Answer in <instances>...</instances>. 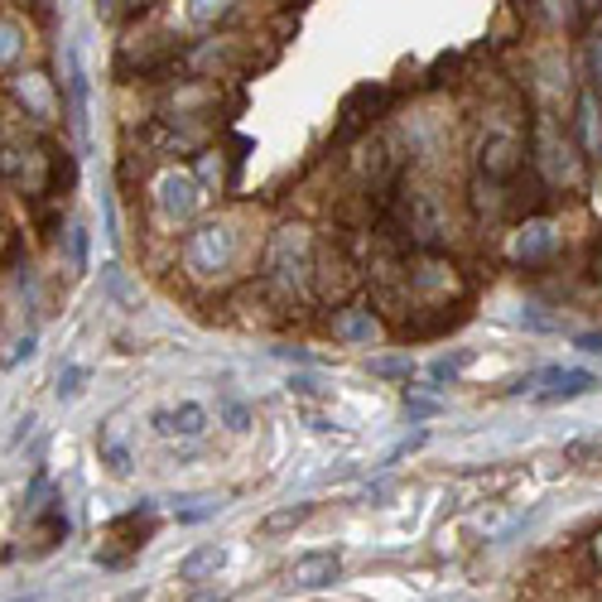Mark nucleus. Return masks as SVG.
<instances>
[{
  "instance_id": "obj_1",
  "label": "nucleus",
  "mask_w": 602,
  "mask_h": 602,
  "mask_svg": "<svg viewBox=\"0 0 602 602\" xmlns=\"http://www.w3.org/2000/svg\"><path fill=\"white\" fill-rule=\"evenodd\" d=\"M531 174L545 188H579L583 184V150H579V140L569 136V130L554 121L550 111H540L535 116V126H531Z\"/></svg>"
},
{
  "instance_id": "obj_2",
  "label": "nucleus",
  "mask_w": 602,
  "mask_h": 602,
  "mask_svg": "<svg viewBox=\"0 0 602 602\" xmlns=\"http://www.w3.org/2000/svg\"><path fill=\"white\" fill-rule=\"evenodd\" d=\"M237 260V227L231 223H203L188 231L184 241V266L198 275V280H213V275L231 270Z\"/></svg>"
},
{
  "instance_id": "obj_3",
  "label": "nucleus",
  "mask_w": 602,
  "mask_h": 602,
  "mask_svg": "<svg viewBox=\"0 0 602 602\" xmlns=\"http://www.w3.org/2000/svg\"><path fill=\"white\" fill-rule=\"evenodd\" d=\"M531 165V150L516 130H487L477 145V179L487 184H516L521 169Z\"/></svg>"
},
{
  "instance_id": "obj_4",
  "label": "nucleus",
  "mask_w": 602,
  "mask_h": 602,
  "mask_svg": "<svg viewBox=\"0 0 602 602\" xmlns=\"http://www.w3.org/2000/svg\"><path fill=\"white\" fill-rule=\"evenodd\" d=\"M270 275L280 280L285 289H295V295H308V231L304 227H280V237L270 241Z\"/></svg>"
},
{
  "instance_id": "obj_5",
  "label": "nucleus",
  "mask_w": 602,
  "mask_h": 602,
  "mask_svg": "<svg viewBox=\"0 0 602 602\" xmlns=\"http://www.w3.org/2000/svg\"><path fill=\"white\" fill-rule=\"evenodd\" d=\"M554 251H560V227L550 223V217H525V223L516 227V241H511V260L525 270L545 266V260H554Z\"/></svg>"
},
{
  "instance_id": "obj_6",
  "label": "nucleus",
  "mask_w": 602,
  "mask_h": 602,
  "mask_svg": "<svg viewBox=\"0 0 602 602\" xmlns=\"http://www.w3.org/2000/svg\"><path fill=\"white\" fill-rule=\"evenodd\" d=\"M569 136L579 140L583 159L602 165V97H598V87H579V92H574V116H569Z\"/></svg>"
},
{
  "instance_id": "obj_7",
  "label": "nucleus",
  "mask_w": 602,
  "mask_h": 602,
  "mask_svg": "<svg viewBox=\"0 0 602 602\" xmlns=\"http://www.w3.org/2000/svg\"><path fill=\"white\" fill-rule=\"evenodd\" d=\"M516 6L535 29H550V34H569V29H583V20H589V10L579 0H516Z\"/></svg>"
},
{
  "instance_id": "obj_8",
  "label": "nucleus",
  "mask_w": 602,
  "mask_h": 602,
  "mask_svg": "<svg viewBox=\"0 0 602 602\" xmlns=\"http://www.w3.org/2000/svg\"><path fill=\"white\" fill-rule=\"evenodd\" d=\"M198 203H203V194H198V184L188 179V174L169 169L165 179H159V213H165L169 223H188V217L198 213Z\"/></svg>"
},
{
  "instance_id": "obj_9",
  "label": "nucleus",
  "mask_w": 602,
  "mask_h": 602,
  "mask_svg": "<svg viewBox=\"0 0 602 602\" xmlns=\"http://www.w3.org/2000/svg\"><path fill=\"white\" fill-rule=\"evenodd\" d=\"M545 381H554V386L540 391V405H564V401H579V395L602 386L598 372H589V366H550Z\"/></svg>"
},
{
  "instance_id": "obj_10",
  "label": "nucleus",
  "mask_w": 602,
  "mask_h": 602,
  "mask_svg": "<svg viewBox=\"0 0 602 602\" xmlns=\"http://www.w3.org/2000/svg\"><path fill=\"white\" fill-rule=\"evenodd\" d=\"M150 424H155V434H159V438H198L203 430H208V405L184 401L179 409H159Z\"/></svg>"
},
{
  "instance_id": "obj_11",
  "label": "nucleus",
  "mask_w": 602,
  "mask_h": 602,
  "mask_svg": "<svg viewBox=\"0 0 602 602\" xmlns=\"http://www.w3.org/2000/svg\"><path fill=\"white\" fill-rule=\"evenodd\" d=\"M343 574V554L337 550H314V554H299L295 560V583L299 589H328Z\"/></svg>"
},
{
  "instance_id": "obj_12",
  "label": "nucleus",
  "mask_w": 602,
  "mask_h": 602,
  "mask_svg": "<svg viewBox=\"0 0 602 602\" xmlns=\"http://www.w3.org/2000/svg\"><path fill=\"white\" fill-rule=\"evenodd\" d=\"M333 333L343 337V343H352V347H366V343H376L381 337V323H376L372 308H347V314L333 323Z\"/></svg>"
},
{
  "instance_id": "obj_13",
  "label": "nucleus",
  "mask_w": 602,
  "mask_h": 602,
  "mask_svg": "<svg viewBox=\"0 0 602 602\" xmlns=\"http://www.w3.org/2000/svg\"><path fill=\"white\" fill-rule=\"evenodd\" d=\"M314 502H304V506H280V511H270V516L266 521H260V535H266V540H275V535H289V531H299V525L308 521V516H314Z\"/></svg>"
},
{
  "instance_id": "obj_14",
  "label": "nucleus",
  "mask_w": 602,
  "mask_h": 602,
  "mask_svg": "<svg viewBox=\"0 0 602 602\" xmlns=\"http://www.w3.org/2000/svg\"><path fill=\"white\" fill-rule=\"evenodd\" d=\"M208 569H223V545H198L188 560H179V579H188V583H198Z\"/></svg>"
},
{
  "instance_id": "obj_15",
  "label": "nucleus",
  "mask_w": 602,
  "mask_h": 602,
  "mask_svg": "<svg viewBox=\"0 0 602 602\" xmlns=\"http://www.w3.org/2000/svg\"><path fill=\"white\" fill-rule=\"evenodd\" d=\"M564 463H569V467H598V463H602V438H598V434L569 438V444H564Z\"/></svg>"
},
{
  "instance_id": "obj_16",
  "label": "nucleus",
  "mask_w": 602,
  "mask_h": 602,
  "mask_svg": "<svg viewBox=\"0 0 602 602\" xmlns=\"http://www.w3.org/2000/svg\"><path fill=\"white\" fill-rule=\"evenodd\" d=\"M68 92H72V111H78V126L87 121V72L78 49H68Z\"/></svg>"
},
{
  "instance_id": "obj_17",
  "label": "nucleus",
  "mask_w": 602,
  "mask_h": 602,
  "mask_svg": "<svg viewBox=\"0 0 602 602\" xmlns=\"http://www.w3.org/2000/svg\"><path fill=\"white\" fill-rule=\"evenodd\" d=\"M477 357V352L473 347H458V352H448V357H434V366H430V376L434 381H448V386H453V381H458L463 376V366L467 362H473Z\"/></svg>"
},
{
  "instance_id": "obj_18",
  "label": "nucleus",
  "mask_w": 602,
  "mask_h": 602,
  "mask_svg": "<svg viewBox=\"0 0 602 602\" xmlns=\"http://www.w3.org/2000/svg\"><path fill=\"white\" fill-rule=\"evenodd\" d=\"M231 6H237V0H188V20L208 29V24L223 20V14H231Z\"/></svg>"
},
{
  "instance_id": "obj_19",
  "label": "nucleus",
  "mask_w": 602,
  "mask_h": 602,
  "mask_svg": "<svg viewBox=\"0 0 602 602\" xmlns=\"http://www.w3.org/2000/svg\"><path fill=\"white\" fill-rule=\"evenodd\" d=\"M101 463H107L111 477H130V448L116 444V438H101Z\"/></svg>"
},
{
  "instance_id": "obj_20",
  "label": "nucleus",
  "mask_w": 602,
  "mask_h": 602,
  "mask_svg": "<svg viewBox=\"0 0 602 602\" xmlns=\"http://www.w3.org/2000/svg\"><path fill=\"white\" fill-rule=\"evenodd\" d=\"M583 58H589V87L602 92V24L589 29V39H583Z\"/></svg>"
},
{
  "instance_id": "obj_21",
  "label": "nucleus",
  "mask_w": 602,
  "mask_h": 602,
  "mask_svg": "<svg viewBox=\"0 0 602 602\" xmlns=\"http://www.w3.org/2000/svg\"><path fill=\"white\" fill-rule=\"evenodd\" d=\"M82 381H87V366H63V372H58V401H78Z\"/></svg>"
},
{
  "instance_id": "obj_22",
  "label": "nucleus",
  "mask_w": 602,
  "mask_h": 602,
  "mask_svg": "<svg viewBox=\"0 0 602 602\" xmlns=\"http://www.w3.org/2000/svg\"><path fill=\"white\" fill-rule=\"evenodd\" d=\"M223 420H227V430H237V434L251 430V409L237 405V401H227V405H223Z\"/></svg>"
},
{
  "instance_id": "obj_23",
  "label": "nucleus",
  "mask_w": 602,
  "mask_h": 602,
  "mask_svg": "<svg viewBox=\"0 0 602 602\" xmlns=\"http://www.w3.org/2000/svg\"><path fill=\"white\" fill-rule=\"evenodd\" d=\"M372 372H376V376H405V381H409V372H415V362H401V357H381V362H372Z\"/></svg>"
},
{
  "instance_id": "obj_24",
  "label": "nucleus",
  "mask_w": 602,
  "mask_h": 602,
  "mask_svg": "<svg viewBox=\"0 0 602 602\" xmlns=\"http://www.w3.org/2000/svg\"><path fill=\"white\" fill-rule=\"evenodd\" d=\"M68 251H72V266H87V231L82 227H72V237H68Z\"/></svg>"
},
{
  "instance_id": "obj_25",
  "label": "nucleus",
  "mask_w": 602,
  "mask_h": 602,
  "mask_svg": "<svg viewBox=\"0 0 602 602\" xmlns=\"http://www.w3.org/2000/svg\"><path fill=\"white\" fill-rule=\"evenodd\" d=\"M521 323H525V328H535V333H550V328H554V318L535 314V304H531V314H521Z\"/></svg>"
},
{
  "instance_id": "obj_26",
  "label": "nucleus",
  "mask_w": 602,
  "mask_h": 602,
  "mask_svg": "<svg viewBox=\"0 0 602 602\" xmlns=\"http://www.w3.org/2000/svg\"><path fill=\"white\" fill-rule=\"evenodd\" d=\"M405 409H409V415H434V401H420V395H405Z\"/></svg>"
},
{
  "instance_id": "obj_27",
  "label": "nucleus",
  "mask_w": 602,
  "mask_h": 602,
  "mask_svg": "<svg viewBox=\"0 0 602 602\" xmlns=\"http://www.w3.org/2000/svg\"><path fill=\"white\" fill-rule=\"evenodd\" d=\"M574 343H579V352H602V333H579Z\"/></svg>"
},
{
  "instance_id": "obj_28",
  "label": "nucleus",
  "mask_w": 602,
  "mask_h": 602,
  "mask_svg": "<svg viewBox=\"0 0 602 602\" xmlns=\"http://www.w3.org/2000/svg\"><path fill=\"white\" fill-rule=\"evenodd\" d=\"M24 357H34V333L20 337V347H14V357H10V362H24Z\"/></svg>"
},
{
  "instance_id": "obj_29",
  "label": "nucleus",
  "mask_w": 602,
  "mask_h": 602,
  "mask_svg": "<svg viewBox=\"0 0 602 602\" xmlns=\"http://www.w3.org/2000/svg\"><path fill=\"white\" fill-rule=\"evenodd\" d=\"M593 208H598V217H602V165H598V179H593Z\"/></svg>"
},
{
  "instance_id": "obj_30",
  "label": "nucleus",
  "mask_w": 602,
  "mask_h": 602,
  "mask_svg": "<svg viewBox=\"0 0 602 602\" xmlns=\"http://www.w3.org/2000/svg\"><path fill=\"white\" fill-rule=\"evenodd\" d=\"M579 6H583V10H589V14H593V10H602V0H579Z\"/></svg>"
},
{
  "instance_id": "obj_31",
  "label": "nucleus",
  "mask_w": 602,
  "mask_h": 602,
  "mask_svg": "<svg viewBox=\"0 0 602 602\" xmlns=\"http://www.w3.org/2000/svg\"><path fill=\"white\" fill-rule=\"evenodd\" d=\"M130 6H150V0H130Z\"/></svg>"
},
{
  "instance_id": "obj_32",
  "label": "nucleus",
  "mask_w": 602,
  "mask_h": 602,
  "mask_svg": "<svg viewBox=\"0 0 602 602\" xmlns=\"http://www.w3.org/2000/svg\"><path fill=\"white\" fill-rule=\"evenodd\" d=\"M198 602H223V598H198Z\"/></svg>"
},
{
  "instance_id": "obj_33",
  "label": "nucleus",
  "mask_w": 602,
  "mask_h": 602,
  "mask_svg": "<svg viewBox=\"0 0 602 602\" xmlns=\"http://www.w3.org/2000/svg\"><path fill=\"white\" fill-rule=\"evenodd\" d=\"M598 560H602V535H598Z\"/></svg>"
},
{
  "instance_id": "obj_34",
  "label": "nucleus",
  "mask_w": 602,
  "mask_h": 602,
  "mask_svg": "<svg viewBox=\"0 0 602 602\" xmlns=\"http://www.w3.org/2000/svg\"><path fill=\"white\" fill-rule=\"evenodd\" d=\"M598 251H602V241H598Z\"/></svg>"
},
{
  "instance_id": "obj_35",
  "label": "nucleus",
  "mask_w": 602,
  "mask_h": 602,
  "mask_svg": "<svg viewBox=\"0 0 602 602\" xmlns=\"http://www.w3.org/2000/svg\"><path fill=\"white\" fill-rule=\"evenodd\" d=\"M598 602H602V593H598Z\"/></svg>"
}]
</instances>
